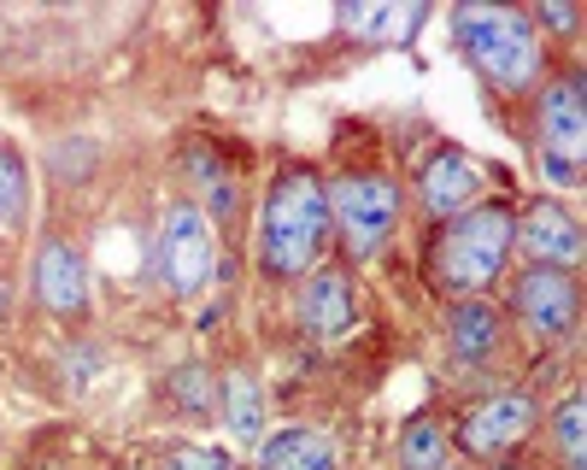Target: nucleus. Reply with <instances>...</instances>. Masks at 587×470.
Here are the masks:
<instances>
[{
    "label": "nucleus",
    "mask_w": 587,
    "mask_h": 470,
    "mask_svg": "<svg viewBox=\"0 0 587 470\" xmlns=\"http://www.w3.org/2000/svg\"><path fill=\"white\" fill-rule=\"evenodd\" d=\"M324 230H329V195H324V188H317L312 177L277 183V195L265 200V218H259V259H265V271H277V277L312 271L317 247H324Z\"/></svg>",
    "instance_id": "nucleus-1"
},
{
    "label": "nucleus",
    "mask_w": 587,
    "mask_h": 470,
    "mask_svg": "<svg viewBox=\"0 0 587 470\" xmlns=\"http://www.w3.org/2000/svg\"><path fill=\"white\" fill-rule=\"evenodd\" d=\"M453 30H458V42L470 47L476 66L505 89H523L535 77V66H541V42H535L529 19L512 7H458Z\"/></svg>",
    "instance_id": "nucleus-2"
},
{
    "label": "nucleus",
    "mask_w": 587,
    "mask_h": 470,
    "mask_svg": "<svg viewBox=\"0 0 587 470\" xmlns=\"http://www.w3.org/2000/svg\"><path fill=\"white\" fill-rule=\"evenodd\" d=\"M512 242H517L512 212L476 207V212H465L453 224L447 247H441V271H447L453 289L470 294V289H482V282H494V271L505 265V254H512Z\"/></svg>",
    "instance_id": "nucleus-3"
},
{
    "label": "nucleus",
    "mask_w": 587,
    "mask_h": 470,
    "mask_svg": "<svg viewBox=\"0 0 587 470\" xmlns=\"http://www.w3.org/2000/svg\"><path fill=\"white\" fill-rule=\"evenodd\" d=\"M394 212H400V195H394L388 177H347V183L329 188V218L341 224L353 259L383 254V242L394 230Z\"/></svg>",
    "instance_id": "nucleus-4"
},
{
    "label": "nucleus",
    "mask_w": 587,
    "mask_h": 470,
    "mask_svg": "<svg viewBox=\"0 0 587 470\" xmlns=\"http://www.w3.org/2000/svg\"><path fill=\"white\" fill-rule=\"evenodd\" d=\"M212 265H218L212 218L200 207H171L165 235H159V277H165V289L171 294H200L206 282H212Z\"/></svg>",
    "instance_id": "nucleus-5"
},
{
    "label": "nucleus",
    "mask_w": 587,
    "mask_h": 470,
    "mask_svg": "<svg viewBox=\"0 0 587 470\" xmlns=\"http://www.w3.org/2000/svg\"><path fill=\"white\" fill-rule=\"evenodd\" d=\"M517 306H523V324H529L535 336H564V329L576 324V282L564 271H552V265H541V271L523 277Z\"/></svg>",
    "instance_id": "nucleus-6"
},
{
    "label": "nucleus",
    "mask_w": 587,
    "mask_h": 470,
    "mask_svg": "<svg viewBox=\"0 0 587 470\" xmlns=\"http://www.w3.org/2000/svg\"><path fill=\"white\" fill-rule=\"evenodd\" d=\"M529 430H535V406L523 395H494L488 406H476V412H470L465 447L470 453H505V447H517Z\"/></svg>",
    "instance_id": "nucleus-7"
},
{
    "label": "nucleus",
    "mask_w": 587,
    "mask_h": 470,
    "mask_svg": "<svg viewBox=\"0 0 587 470\" xmlns=\"http://www.w3.org/2000/svg\"><path fill=\"white\" fill-rule=\"evenodd\" d=\"M300 318L317 341H347L353 336V289H347L341 271H317L306 289H300Z\"/></svg>",
    "instance_id": "nucleus-8"
},
{
    "label": "nucleus",
    "mask_w": 587,
    "mask_h": 470,
    "mask_svg": "<svg viewBox=\"0 0 587 470\" xmlns=\"http://www.w3.org/2000/svg\"><path fill=\"white\" fill-rule=\"evenodd\" d=\"M36 294L47 301V312L71 318V312L89 306V282H83V259L71 254L66 242H47L36 259Z\"/></svg>",
    "instance_id": "nucleus-9"
},
{
    "label": "nucleus",
    "mask_w": 587,
    "mask_h": 470,
    "mask_svg": "<svg viewBox=\"0 0 587 470\" xmlns=\"http://www.w3.org/2000/svg\"><path fill=\"white\" fill-rule=\"evenodd\" d=\"M517 235H523V247H529L541 265H570L582 254V230H576V218H570L564 207H552V200H541V207H529V218L517 224Z\"/></svg>",
    "instance_id": "nucleus-10"
},
{
    "label": "nucleus",
    "mask_w": 587,
    "mask_h": 470,
    "mask_svg": "<svg viewBox=\"0 0 587 470\" xmlns=\"http://www.w3.org/2000/svg\"><path fill=\"white\" fill-rule=\"evenodd\" d=\"M423 19H430V7L423 0H394V7H383V0H364V7H341V24L353 30V36L364 42H411L423 30Z\"/></svg>",
    "instance_id": "nucleus-11"
},
{
    "label": "nucleus",
    "mask_w": 587,
    "mask_h": 470,
    "mask_svg": "<svg viewBox=\"0 0 587 470\" xmlns=\"http://www.w3.org/2000/svg\"><path fill=\"white\" fill-rule=\"evenodd\" d=\"M541 136H547V153L552 160H582L587 148V113H582V89L576 83H559L541 101Z\"/></svg>",
    "instance_id": "nucleus-12"
},
{
    "label": "nucleus",
    "mask_w": 587,
    "mask_h": 470,
    "mask_svg": "<svg viewBox=\"0 0 587 470\" xmlns=\"http://www.w3.org/2000/svg\"><path fill=\"white\" fill-rule=\"evenodd\" d=\"M476 195H482V177H476V165L458 160V153H441V160L423 171V207L441 212V218H458Z\"/></svg>",
    "instance_id": "nucleus-13"
},
{
    "label": "nucleus",
    "mask_w": 587,
    "mask_h": 470,
    "mask_svg": "<svg viewBox=\"0 0 587 470\" xmlns=\"http://www.w3.org/2000/svg\"><path fill=\"white\" fill-rule=\"evenodd\" d=\"M259 465L265 470H336V447H329V435H317V430H289L265 447Z\"/></svg>",
    "instance_id": "nucleus-14"
},
{
    "label": "nucleus",
    "mask_w": 587,
    "mask_h": 470,
    "mask_svg": "<svg viewBox=\"0 0 587 470\" xmlns=\"http://www.w3.org/2000/svg\"><path fill=\"white\" fill-rule=\"evenodd\" d=\"M494 341H500L494 306L470 301V306L453 312V353H458V359H488V353H494Z\"/></svg>",
    "instance_id": "nucleus-15"
},
{
    "label": "nucleus",
    "mask_w": 587,
    "mask_h": 470,
    "mask_svg": "<svg viewBox=\"0 0 587 470\" xmlns=\"http://www.w3.org/2000/svg\"><path fill=\"white\" fill-rule=\"evenodd\" d=\"M224 418H230L235 442H259V430H265V400H259V383H253V376L235 371L230 383H224Z\"/></svg>",
    "instance_id": "nucleus-16"
},
{
    "label": "nucleus",
    "mask_w": 587,
    "mask_h": 470,
    "mask_svg": "<svg viewBox=\"0 0 587 470\" xmlns=\"http://www.w3.org/2000/svg\"><path fill=\"white\" fill-rule=\"evenodd\" d=\"M400 470H447V430L435 418H418L400 442Z\"/></svg>",
    "instance_id": "nucleus-17"
},
{
    "label": "nucleus",
    "mask_w": 587,
    "mask_h": 470,
    "mask_svg": "<svg viewBox=\"0 0 587 470\" xmlns=\"http://www.w3.org/2000/svg\"><path fill=\"white\" fill-rule=\"evenodd\" d=\"M19 212H24V171L7 148H0V224H12Z\"/></svg>",
    "instance_id": "nucleus-18"
},
{
    "label": "nucleus",
    "mask_w": 587,
    "mask_h": 470,
    "mask_svg": "<svg viewBox=\"0 0 587 470\" xmlns=\"http://www.w3.org/2000/svg\"><path fill=\"white\" fill-rule=\"evenodd\" d=\"M559 447H564V465L570 470H587V453H582V400H564V412H559Z\"/></svg>",
    "instance_id": "nucleus-19"
},
{
    "label": "nucleus",
    "mask_w": 587,
    "mask_h": 470,
    "mask_svg": "<svg viewBox=\"0 0 587 470\" xmlns=\"http://www.w3.org/2000/svg\"><path fill=\"white\" fill-rule=\"evenodd\" d=\"M171 388H177V400L188 406V412H206V406H212V400H218V388H212V376H206L200 365H188V371H177V383H171Z\"/></svg>",
    "instance_id": "nucleus-20"
},
{
    "label": "nucleus",
    "mask_w": 587,
    "mask_h": 470,
    "mask_svg": "<svg viewBox=\"0 0 587 470\" xmlns=\"http://www.w3.org/2000/svg\"><path fill=\"white\" fill-rule=\"evenodd\" d=\"M171 470H235L224 453H200V447H188V453H177L171 459Z\"/></svg>",
    "instance_id": "nucleus-21"
},
{
    "label": "nucleus",
    "mask_w": 587,
    "mask_h": 470,
    "mask_svg": "<svg viewBox=\"0 0 587 470\" xmlns=\"http://www.w3.org/2000/svg\"><path fill=\"white\" fill-rule=\"evenodd\" d=\"M535 19H541L547 30H570V24H576V12H570V7H559V0H547V7L535 12Z\"/></svg>",
    "instance_id": "nucleus-22"
},
{
    "label": "nucleus",
    "mask_w": 587,
    "mask_h": 470,
    "mask_svg": "<svg viewBox=\"0 0 587 470\" xmlns=\"http://www.w3.org/2000/svg\"><path fill=\"white\" fill-rule=\"evenodd\" d=\"M547 171H552V177H564V183L576 177V165H570V160H552V153H547Z\"/></svg>",
    "instance_id": "nucleus-23"
},
{
    "label": "nucleus",
    "mask_w": 587,
    "mask_h": 470,
    "mask_svg": "<svg viewBox=\"0 0 587 470\" xmlns=\"http://www.w3.org/2000/svg\"><path fill=\"white\" fill-rule=\"evenodd\" d=\"M0 306H7V289H0Z\"/></svg>",
    "instance_id": "nucleus-24"
}]
</instances>
